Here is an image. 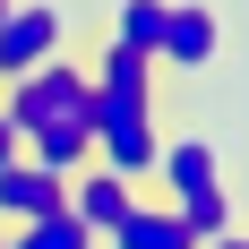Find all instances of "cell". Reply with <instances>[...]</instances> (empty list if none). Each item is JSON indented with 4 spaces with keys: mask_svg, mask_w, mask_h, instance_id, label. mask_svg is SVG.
<instances>
[{
    "mask_svg": "<svg viewBox=\"0 0 249 249\" xmlns=\"http://www.w3.org/2000/svg\"><path fill=\"white\" fill-rule=\"evenodd\" d=\"M69 9L60 0H9L0 9V86L9 77H26V69H43L52 52H69Z\"/></svg>",
    "mask_w": 249,
    "mask_h": 249,
    "instance_id": "3957f363",
    "label": "cell"
},
{
    "mask_svg": "<svg viewBox=\"0 0 249 249\" xmlns=\"http://www.w3.org/2000/svg\"><path fill=\"white\" fill-rule=\"evenodd\" d=\"M0 9H9V0H0Z\"/></svg>",
    "mask_w": 249,
    "mask_h": 249,
    "instance_id": "5bb4252c",
    "label": "cell"
},
{
    "mask_svg": "<svg viewBox=\"0 0 249 249\" xmlns=\"http://www.w3.org/2000/svg\"><path fill=\"white\" fill-rule=\"evenodd\" d=\"M18 155H26V138H18V121L0 112V163H18Z\"/></svg>",
    "mask_w": 249,
    "mask_h": 249,
    "instance_id": "7c38bea8",
    "label": "cell"
},
{
    "mask_svg": "<svg viewBox=\"0 0 249 249\" xmlns=\"http://www.w3.org/2000/svg\"><path fill=\"white\" fill-rule=\"evenodd\" d=\"M163 9H172V0H112L103 43H121V52H138V60H155V52H163Z\"/></svg>",
    "mask_w": 249,
    "mask_h": 249,
    "instance_id": "9c48e42d",
    "label": "cell"
},
{
    "mask_svg": "<svg viewBox=\"0 0 249 249\" xmlns=\"http://www.w3.org/2000/svg\"><path fill=\"white\" fill-rule=\"evenodd\" d=\"M224 60V9L215 0H172L163 9V52H155V69L163 77H206Z\"/></svg>",
    "mask_w": 249,
    "mask_h": 249,
    "instance_id": "277c9868",
    "label": "cell"
},
{
    "mask_svg": "<svg viewBox=\"0 0 249 249\" xmlns=\"http://www.w3.org/2000/svg\"><path fill=\"white\" fill-rule=\"evenodd\" d=\"M206 249H249V206H241V215H232V224L215 232V241H206Z\"/></svg>",
    "mask_w": 249,
    "mask_h": 249,
    "instance_id": "8fae6325",
    "label": "cell"
},
{
    "mask_svg": "<svg viewBox=\"0 0 249 249\" xmlns=\"http://www.w3.org/2000/svg\"><path fill=\"white\" fill-rule=\"evenodd\" d=\"M26 163H43V172H86L95 163V103L86 112H69V121H43V129H26Z\"/></svg>",
    "mask_w": 249,
    "mask_h": 249,
    "instance_id": "52a82bcc",
    "label": "cell"
},
{
    "mask_svg": "<svg viewBox=\"0 0 249 249\" xmlns=\"http://www.w3.org/2000/svg\"><path fill=\"white\" fill-rule=\"evenodd\" d=\"M103 249H206V241L180 224V206H172V198H155V189H146V198H138V215H129Z\"/></svg>",
    "mask_w": 249,
    "mask_h": 249,
    "instance_id": "ba28073f",
    "label": "cell"
},
{
    "mask_svg": "<svg viewBox=\"0 0 249 249\" xmlns=\"http://www.w3.org/2000/svg\"><path fill=\"white\" fill-rule=\"evenodd\" d=\"M86 52H95V35H69V52H52L43 69H26L0 86V112L26 129H43V121H69V112H86L95 103V69H86Z\"/></svg>",
    "mask_w": 249,
    "mask_h": 249,
    "instance_id": "7a4b0ae2",
    "label": "cell"
},
{
    "mask_svg": "<svg viewBox=\"0 0 249 249\" xmlns=\"http://www.w3.org/2000/svg\"><path fill=\"white\" fill-rule=\"evenodd\" d=\"M69 206V180L60 172H43V163H0V232H18V224H35V215H60Z\"/></svg>",
    "mask_w": 249,
    "mask_h": 249,
    "instance_id": "8992f818",
    "label": "cell"
},
{
    "mask_svg": "<svg viewBox=\"0 0 249 249\" xmlns=\"http://www.w3.org/2000/svg\"><path fill=\"white\" fill-rule=\"evenodd\" d=\"M163 121H172L163 86H146V95H95V163L146 189L155 155H163Z\"/></svg>",
    "mask_w": 249,
    "mask_h": 249,
    "instance_id": "6da1fadb",
    "label": "cell"
},
{
    "mask_svg": "<svg viewBox=\"0 0 249 249\" xmlns=\"http://www.w3.org/2000/svg\"><path fill=\"white\" fill-rule=\"evenodd\" d=\"M9 249H103V241L77 224L69 206H60V215H35V224H18V232H9Z\"/></svg>",
    "mask_w": 249,
    "mask_h": 249,
    "instance_id": "30bf717a",
    "label": "cell"
},
{
    "mask_svg": "<svg viewBox=\"0 0 249 249\" xmlns=\"http://www.w3.org/2000/svg\"><path fill=\"white\" fill-rule=\"evenodd\" d=\"M138 198H146V189H138V180H121V172H103V163L69 172V215L95 232V241H112V232L138 215Z\"/></svg>",
    "mask_w": 249,
    "mask_h": 249,
    "instance_id": "5b68a950",
    "label": "cell"
},
{
    "mask_svg": "<svg viewBox=\"0 0 249 249\" xmlns=\"http://www.w3.org/2000/svg\"><path fill=\"white\" fill-rule=\"evenodd\" d=\"M0 249H9V232H0Z\"/></svg>",
    "mask_w": 249,
    "mask_h": 249,
    "instance_id": "4fadbf2b",
    "label": "cell"
}]
</instances>
